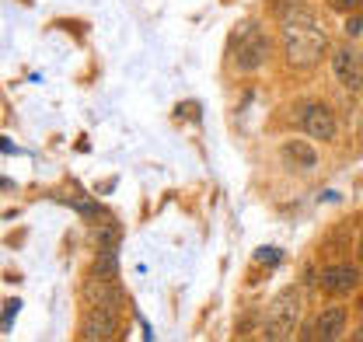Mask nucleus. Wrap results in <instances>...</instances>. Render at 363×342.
<instances>
[{"label": "nucleus", "mask_w": 363, "mask_h": 342, "mask_svg": "<svg viewBox=\"0 0 363 342\" xmlns=\"http://www.w3.org/2000/svg\"><path fill=\"white\" fill-rule=\"evenodd\" d=\"M297 123L301 129L308 133V136H315V140H335V116H332V109L328 105H321V101H311V105H304L301 109V116H297Z\"/></svg>", "instance_id": "nucleus-5"}, {"label": "nucleus", "mask_w": 363, "mask_h": 342, "mask_svg": "<svg viewBox=\"0 0 363 342\" xmlns=\"http://www.w3.org/2000/svg\"><path fill=\"white\" fill-rule=\"evenodd\" d=\"M346 35L350 39H363V11H353V14H346Z\"/></svg>", "instance_id": "nucleus-13"}, {"label": "nucleus", "mask_w": 363, "mask_h": 342, "mask_svg": "<svg viewBox=\"0 0 363 342\" xmlns=\"http://www.w3.org/2000/svg\"><path fill=\"white\" fill-rule=\"evenodd\" d=\"M259 258H262V262H279V255H276V252H259Z\"/></svg>", "instance_id": "nucleus-17"}, {"label": "nucleus", "mask_w": 363, "mask_h": 342, "mask_svg": "<svg viewBox=\"0 0 363 342\" xmlns=\"http://www.w3.org/2000/svg\"><path fill=\"white\" fill-rule=\"evenodd\" d=\"M91 276H101V280H116L119 276V248H98L94 265H91Z\"/></svg>", "instance_id": "nucleus-11"}, {"label": "nucleus", "mask_w": 363, "mask_h": 342, "mask_svg": "<svg viewBox=\"0 0 363 342\" xmlns=\"http://www.w3.org/2000/svg\"><path fill=\"white\" fill-rule=\"evenodd\" d=\"M357 252H360V262H363V231H360V245H357Z\"/></svg>", "instance_id": "nucleus-19"}, {"label": "nucleus", "mask_w": 363, "mask_h": 342, "mask_svg": "<svg viewBox=\"0 0 363 342\" xmlns=\"http://www.w3.org/2000/svg\"><path fill=\"white\" fill-rule=\"evenodd\" d=\"M353 339H357V342H363V325H360V329H357V332H353Z\"/></svg>", "instance_id": "nucleus-18"}, {"label": "nucleus", "mask_w": 363, "mask_h": 342, "mask_svg": "<svg viewBox=\"0 0 363 342\" xmlns=\"http://www.w3.org/2000/svg\"><path fill=\"white\" fill-rule=\"evenodd\" d=\"M279 35H283L286 63H290V67H297V70L315 67L318 60H321V53H325V45H328L325 28L311 18V11H308L304 4L279 18Z\"/></svg>", "instance_id": "nucleus-1"}, {"label": "nucleus", "mask_w": 363, "mask_h": 342, "mask_svg": "<svg viewBox=\"0 0 363 342\" xmlns=\"http://www.w3.org/2000/svg\"><path fill=\"white\" fill-rule=\"evenodd\" d=\"M332 11H339V14H353V11H360L363 0H325Z\"/></svg>", "instance_id": "nucleus-14"}, {"label": "nucleus", "mask_w": 363, "mask_h": 342, "mask_svg": "<svg viewBox=\"0 0 363 342\" xmlns=\"http://www.w3.org/2000/svg\"><path fill=\"white\" fill-rule=\"evenodd\" d=\"M342 332H346V307H339V304L325 307L315 321V336L321 342H335L342 339Z\"/></svg>", "instance_id": "nucleus-8"}, {"label": "nucleus", "mask_w": 363, "mask_h": 342, "mask_svg": "<svg viewBox=\"0 0 363 342\" xmlns=\"http://www.w3.org/2000/svg\"><path fill=\"white\" fill-rule=\"evenodd\" d=\"M283 158H286V161H294L301 171H311L318 165L315 147H308L304 140H290V143H283Z\"/></svg>", "instance_id": "nucleus-10"}, {"label": "nucleus", "mask_w": 363, "mask_h": 342, "mask_svg": "<svg viewBox=\"0 0 363 342\" xmlns=\"http://www.w3.org/2000/svg\"><path fill=\"white\" fill-rule=\"evenodd\" d=\"M360 67H363V49H360Z\"/></svg>", "instance_id": "nucleus-20"}, {"label": "nucleus", "mask_w": 363, "mask_h": 342, "mask_svg": "<svg viewBox=\"0 0 363 342\" xmlns=\"http://www.w3.org/2000/svg\"><path fill=\"white\" fill-rule=\"evenodd\" d=\"M332 74H335V81H339L342 87L357 91V87L363 84L360 53H357V49H350V45H339V49L332 53Z\"/></svg>", "instance_id": "nucleus-7"}, {"label": "nucleus", "mask_w": 363, "mask_h": 342, "mask_svg": "<svg viewBox=\"0 0 363 342\" xmlns=\"http://www.w3.org/2000/svg\"><path fill=\"white\" fill-rule=\"evenodd\" d=\"M18 307H21V300H7V307H4V318H0V329H11V321H14Z\"/></svg>", "instance_id": "nucleus-16"}, {"label": "nucleus", "mask_w": 363, "mask_h": 342, "mask_svg": "<svg viewBox=\"0 0 363 342\" xmlns=\"http://www.w3.org/2000/svg\"><path fill=\"white\" fill-rule=\"evenodd\" d=\"M119 332V307L112 304H91L84 321H81V339L88 342H108Z\"/></svg>", "instance_id": "nucleus-3"}, {"label": "nucleus", "mask_w": 363, "mask_h": 342, "mask_svg": "<svg viewBox=\"0 0 363 342\" xmlns=\"http://www.w3.org/2000/svg\"><path fill=\"white\" fill-rule=\"evenodd\" d=\"M94 241H98V248H119V241H123V227H119L116 220H101L98 231H94Z\"/></svg>", "instance_id": "nucleus-12"}, {"label": "nucleus", "mask_w": 363, "mask_h": 342, "mask_svg": "<svg viewBox=\"0 0 363 342\" xmlns=\"http://www.w3.org/2000/svg\"><path fill=\"white\" fill-rule=\"evenodd\" d=\"M84 297H88V304H112V307H123V290L116 287V280L91 276L88 283H84Z\"/></svg>", "instance_id": "nucleus-9"}, {"label": "nucleus", "mask_w": 363, "mask_h": 342, "mask_svg": "<svg viewBox=\"0 0 363 342\" xmlns=\"http://www.w3.org/2000/svg\"><path fill=\"white\" fill-rule=\"evenodd\" d=\"M357 287H360V269H357V265L339 262V265L321 269V290H325L328 297H350Z\"/></svg>", "instance_id": "nucleus-6"}, {"label": "nucleus", "mask_w": 363, "mask_h": 342, "mask_svg": "<svg viewBox=\"0 0 363 342\" xmlns=\"http://www.w3.org/2000/svg\"><path fill=\"white\" fill-rule=\"evenodd\" d=\"M297 321H301V290H297V287H286V290L276 294V300L269 304L262 336H266V339H290L294 329H297Z\"/></svg>", "instance_id": "nucleus-2"}, {"label": "nucleus", "mask_w": 363, "mask_h": 342, "mask_svg": "<svg viewBox=\"0 0 363 342\" xmlns=\"http://www.w3.org/2000/svg\"><path fill=\"white\" fill-rule=\"evenodd\" d=\"M77 214H84V216H101V210H98V203H91V199H74L70 203Z\"/></svg>", "instance_id": "nucleus-15"}, {"label": "nucleus", "mask_w": 363, "mask_h": 342, "mask_svg": "<svg viewBox=\"0 0 363 342\" xmlns=\"http://www.w3.org/2000/svg\"><path fill=\"white\" fill-rule=\"evenodd\" d=\"M266 56H269V39H266V32H262L259 25H248L245 35H241V43H238V53H234L238 70L252 74V70H259V67L266 63Z\"/></svg>", "instance_id": "nucleus-4"}]
</instances>
